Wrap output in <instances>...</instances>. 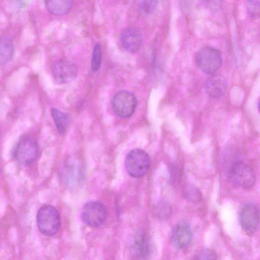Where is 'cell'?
Instances as JSON below:
<instances>
[{
    "instance_id": "cell-12",
    "label": "cell",
    "mask_w": 260,
    "mask_h": 260,
    "mask_svg": "<svg viewBox=\"0 0 260 260\" xmlns=\"http://www.w3.org/2000/svg\"><path fill=\"white\" fill-rule=\"evenodd\" d=\"M228 86L226 79L219 74H212L205 83V91L211 99L221 97L225 93Z\"/></svg>"
},
{
    "instance_id": "cell-1",
    "label": "cell",
    "mask_w": 260,
    "mask_h": 260,
    "mask_svg": "<svg viewBox=\"0 0 260 260\" xmlns=\"http://www.w3.org/2000/svg\"><path fill=\"white\" fill-rule=\"evenodd\" d=\"M37 222L40 232L48 237L55 235L61 224L58 211L50 205H44L40 208L37 215Z\"/></svg>"
},
{
    "instance_id": "cell-15",
    "label": "cell",
    "mask_w": 260,
    "mask_h": 260,
    "mask_svg": "<svg viewBox=\"0 0 260 260\" xmlns=\"http://www.w3.org/2000/svg\"><path fill=\"white\" fill-rule=\"evenodd\" d=\"M51 113L58 133L60 135L64 134L69 125V118L68 115L54 108L51 109Z\"/></svg>"
},
{
    "instance_id": "cell-8",
    "label": "cell",
    "mask_w": 260,
    "mask_h": 260,
    "mask_svg": "<svg viewBox=\"0 0 260 260\" xmlns=\"http://www.w3.org/2000/svg\"><path fill=\"white\" fill-rule=\"evenodd\" d=\"M239 218L243 231L252 234L257 230L260 223L259 210L253 204H245L240 210Z\"/></svg>"
},
{
    "instance_id": "cell-18",
    "label": "cell",
    "mask_w": 260,
    "mask_h": 260,
    "mask_svg": "<svg viewBox=\"0 0 260 260\" xmlns=\"http://www.w3.org/2000/svg\"><path fill=\"white\" fill-rule=\"evenodd\" d=\"M246 9L251 18H260V0H247Z\"/></svg>"
},
{
    "instance_id": "cell-2",
    "label": "cell",
    "mask_w": 260,
    "mask_h": 260,
    "mask_svg": "<svg viewBox=\"0 0 260 260\" xmlns=\"http://www.w3.org/2000/svg\"><path fill=\"white\" fill-rule=\"evenodd\" d=\"M39 155V146L37 141L30 136H24L17 143L13 156L20 165L28 166L34 162Z\"/></svg>"
},
{
    "instance_id": "cell-19",
    "label": "cell",
    "mask_w": 260,
    "mask_h": 260,
    "mask_svg": "<svg viewBox=\"0 0 260 260\" xmlns=\"http://www.w3.org/2000/svg\"><path fill=\"white\" fill-rule=\"evenodd\" d=\"M102 49L100 44H96L94 47L91 62V67L93 72L98 71L101 65Z\"/></svg>"
},
{
    "instance_id": "cell-13",
    "label": "cell",
    "mask_w": 260,
    "mask_h": 260,
    "mask_svg": "<svg viewBox=\"0 0 260 260\" xmlns=\"http://www.w3.org/2000/svg\"><path fill=\"white\" fill-rule=\"evenodd\" d=\"M133 255L137 258H145L151 253L150 241L145 233L138 232L134 236L132 245Z\"/></svg>"
},
{
    "instance_id": "cell-10",
    "label": "cell",
    "mask_w": 260,
    "mask_h": 260,
    "mask_svg": "<svg viewBox=\"0 0 260 260\" xmlns=\"http://www.w3.org/2000/svg\"><path fill=\"white\" fill-rule=\"evenodd\" d=\"M121 42L124 49L128 52H137L141 48L143 38L140 30L135 27L125 28L121 35Z\"/></svg>"
},
{
    "instance_id": "cell-16",
    "label": "cell",
    "mask_w": 260,
    "mask_h": 260,
    "mask_svg": "<svg viewBox=\"0 0 260 260\" xmlns=\"http://www.w3.org/2000/svg\"><path fill=\"white\" fill-rule=\"evenodd\" d=\"M13 47L11 40L6 37H2L0 43V62L5 64L12 58Z\"/></svg>"
},
{
    "instance_id": "cell-7",
    "label": "cell",
    "mask_w": 260,
    "mask_h": 260,
    "mask_svg": "<svg viewBox=\"0 0 260 260\" xmlns=\"http://www.w3.org/2000/svg\"><path fill=\"white\" fill-rule=\"evenodd\" d=\"M232 182L243 188L251 187L255 183L254 174L249 166L241 161L233 164L229 172Z\"/></svg>"
},
{
    "instance_id": "cell-11",
    "label": "cell",
    "mask_w": 260,
    "mask_h": 260,
    "mask_svg": "<svg viewBox=\"0 0 260 260\" xmlns=\"http://www.w3.org/2000/svg\"><path fill=\"white\" fill-rule=\"evenodd\" d=\"M171 238L174 244L178 248L184 249L188 246L192 238L189 225L185 221H181L173 228Z\"/></svg>"
},
{
    "instance_id": "cell-21",
    "label": "cell",
    "mask_w": 260,
    "mask_h": 260,
    "mask_svg": "<svg viewBox=\"0 0 260 260\" xmlns=\"http://www.w3.org/2000/svg\"><path fill=\"white\" fill-rule=\"evenodd\" d=\"M157 0H140V6L142 10L146 14L152 13L157 5Z\"/></svg>"
},
{
    "instance_id": "cell-3",
    "label": "cell",
    "mask_w": 260,
    "mask_h": 260,
    "mask_svg": "<svg viewBox=\"0 0 260 260\" xmlns=\"http://www.w3.org/2000/svg\"><path fill=\"white\" fill-rule=\"evenodd\" d=\"M150 164L148 154L143 150L135 149L126 155L125 168L128 173L135 178L143 176L148 172Z\"/></svg>"
},
{
    "instance_id": "cell-24",
    "label": "cell",
    "mask_w": 260,
    "mask_h": 260,
    "mask_svg": "<svg viewBox=\"0 0 260 260\" xmlns=\"http://www.w3.org/2000/svg\"><path fill=\"white\" fill-rule=\"evenodd\" d=\"M258 110H259V111L260 112V100H259V103H258Z\"/></svg>"
},
{
    "instance_id": "cell-17",
    "label": "cell",
    "mask_w": 260,
    "mask_h": 260,
    "mask_svg": "<svg viewBox=\"0 0 260 260\" xmlns=\"http://www.w3.org/2000/svg\"><path fill=\"white\" fill-rule=\"evenodd\" d=\"M185 198L193 203H198L202 200V193L200 190L193 185H188L184 191Z\"/></svg>"
},
{
    "instance_id": "cell-6",
    "label": "cell",
    "mask_w": 260,
    "mask_h": 260,
    "mask_svg": "<svg viewBox=\"0 0 260 260\" xmlns=\"http://www.w3.org/2000/svg\"><path fill=\"white\" fill-rule=\"evenodd\" d=\"M137 99L132 92L122 90L117 92L112 100V106L115 114L121 118L131 116L137 106Z\"/></svg>"
},
{
    "instance_id": "cell-22",
    "label": "cell",
    "mask_w": 260,
    "mask_h": 260,
    "mask_svg": "<svg viewBox=\"0 0 260 260\" xmlns=\"http://www.w3.org/2000/svg\"><path fill=\"white\" fill-rule=\"evenodd\" d=\"M206 6L212 11H218L222 7L223 0H203Z\"/></svg>"
},
{
    "instance_id": "cell-14",
    "label": "cell",
    "mask_w": 260,
    "mask_h": 260,
    "mask_svg": "<svg viewBox=\"0 0 260 260\" xmlns=\"http://www.w3.org/2000/svg\"><path fill=\"white\" fill-rule=\"evenodd\" d=\"M73 0H45V6L51 14L61 16L67 14L72 9Z\"/></svg>"
},
{
    "instance_id": "cell-23",
    "label": "cell",
    "mask_w": 260,
    "mask_h": 260,
    "mask_svg": "<svg viewBox=\"0 0 260 260\" xmlns=\"http://www.w3.org/2000/svg\"><path fill=\"white\" fill-rule=\"evenodd\" d=\"M198 259H216V255L211 250L205 249L202 251L197 255Z\"/></svg>"
},
{
    "instance_id": "cell-20",
    "label": "cell",
    "mask_w": 260,
    "mask_h": 260,
    "mask_svg": "<svg viewBox=\"0 0 260 260\" xmlns=\"http://www.w3.org/2000/svg\"><path fill=\"white\" fill-rule=\"evenodd\" d=\"M171 212L172 210L170 206L164 202L159 203L155 209L156 215L161 219L168 218L171 215Z\"/></svg>"
},
{
    "instance_id": "cell-5",
    "label": "cell",
    "mask_w": 260,
    "mask_h": 260,
    "mask_svg": "<svg viewBox=\"0 0 260 260\" xmlns=\"http://www.w3.org/2000/svg\"><path fill=\"white\" fill-rule=\"evenodd\" d=\"M81 217L83 222L92 227L103 225L107 217V210L105 206L98 201H90L82 207Z\"/></svg>"
},
{
    "instance_id": "cell-9",
    "label": "cell",
    "mask_w": 260,
    "mask_h": 260,
    "mask_svg": "<svg viewBox=\"0 0 260 260\" xmlns=\"http://www.w3.org/2000/svg\"><path fill=\"white\" fill-rule=\"evenodd\" d=\"M77 74V66L68 59H60L55 63L53 67V78L57 83L59 84L70 82L76 78Z\"/></svg>"
},
{
    "instance_id": "cell-4",
    "label": "cell",
    "mask_w": 260,
    "mask_h": 260,
    "mask_svg": "<svg viewBox=\"0 0 260 260\" xmlns=\"http://www.w3.org/2000/svg\"><path fill=\"white\" fill-rule=\"evenodd\" d=\"M196 63L205 74H214L221 67L222 56L220 51L212 47H204L197 54Z\"/></svg>"
}]
</instances>
